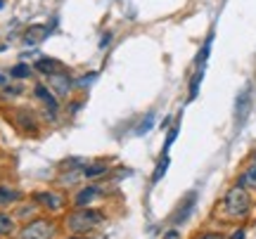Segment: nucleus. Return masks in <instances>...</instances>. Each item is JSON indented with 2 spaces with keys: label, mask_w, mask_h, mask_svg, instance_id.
Here are the masks:
<instances>
[{
  "label": "nucleus",
  "mask_w": 256,
  "mask_h": 239,
  "mask_svg": "<svg viewBox=\"0 0 256 239\" xmlns=\"http://www.w3.org/2000/svg\"><path fill=\"white\" fill-rule=\"evenodd\" d=\"M38 213H40V209L36 206V202H34L31 197H26L22 204L14 206V213H12V216L22 223H28V221H34V218H38Z\"/></svg>",
  "instance_id": "12"
},
{
  "label": "nucleus",
  "mask_w": 256,
  "mask_h": 239,
  "mask_svg": "<svg viewBox=\"0 0 256 239\" xmlns=\"http://www.w3.org/2000/svg\"><path fill=\"white\" fill-rule=\"evenodd\" d=\"M107 43H112V33H107V36L102 38V43H100V47H102V50L107 47Z\"/></svg>",
  "instance_id": "30"
},
{
  "label": "nucleus",
  "mask_w": 256,
  "mask_h": 239,
  "mask_svg": "<svg viewBox=\"0 0 256 239\" xmlns=\"http://www.w3.org/2000/svg\"><path fill=\"white\" fill-rule=\"evenodd\" d=\"M48 88L55 92L57 97H69L72 90L76 88V81L72 78V74H69L66 69H62V71H57V74L48 76Z\"/></svg>",
  "instance_id": "8"
},
{
  "label": "nucleus",
  "mask_w": 256,
  "mask_h": 239,
  "mask_svg": "<svg viewBox=\"0 0 256 239\" xmlns=\"http://www.w3.org/2000/svg\"><path fill=\"white\" fill-rule=\"evenodd\" d=\"M162 239H183V235H180L178 228H171V230H166L164 235H162Z\"/></svg>",
  "instance_id": "27"
},
{
  "label": "nucleus",
  "mask_w": 256,
  "mask_h": 239,
  "mask_svg": "<svg viewBox=\"0 0 256 239\" xmlns=\"http://www.w3.org/2000/svg\"><path fill=\"white\" fill-rule=\"evenodd\" d=\"M62 239H92L90 235H64Z\"/></svg>",
  "instance_id": "29"
},
{
  "label": "nucleus",
  "mask_w": 256,
  "mask_h": 239,
  "mask_svg": "<svg viewBox=\"0 0 256 239\" xmlns=\"http://www.w3.org/2000/svg\"><path fill=\"white\" fill-rule=\"evenodd\" d=\"M2 7H5V0H0V9H2Z\"/></svg>",
  "instance_id": "32"
},
{
  "label": "nucleus",
  "mask_w": 256,
  "mask_h": 239,
  "mask_svg": "<svg viewBox=\"0 0 256 239\" xmlns=\"http://www.w3.org/2000/svg\"><path fill=\"white\" fill-rule=\"evenodd\" d=\"M204 71L206 69H194V76L190 78V88H188V102H192L197 97V92H200V83L204 78Z\"/></svg>",
  "instance_id": "22"
},
{
  "label": "nucleus",
  "mask_w": 256,
  "mask_h": 239,
  "mask_svg": "<svg viewBox=\"0 0 256 239\" xmlns=\"http://www.w3.org/2000/svg\"><path fill=\"white\" fill-rule=\"evenodd\" d=\"M152 126H154V111H150L147 116H142L140 126L136 128V135H145L147 130H152Z\"/></svg>",
  "instance_id": "23"
},
{
  "label": "nucleus",
  "mask_w": 256,
  "mask_h": 239,
  "mask_svg": "<svg viewBox=\"0 0 256 239\" xmlns=\"http://www.w3.org/2000/svg\"><path fill=\"white\" fill-rule=\"evenodd\" d=\"M104 197V190H102L98 183H88L78 187L76 192L69 197V204L72 206H95V202H100Z\"/></svg>",
  "instance_id": "7"
},
{
  "label": "nucleus",
  "mask_w": 256,
  "mask_h": 239,
  "mask_svg": "<svg viewBox=\"0 0 256 239\" xmlns=\"http://www.w3.org/2000/svg\"><path fill=\"white\" fill-rule=\"evenodd\" d=\"M211 43H214V33H209L206 43L202 45V50L197 52V57H194V69H206V59H209V52H211Z\"/></svg>",
  "instance_id": "19"
},
{
  "label": "nucleus",
  "mask_w": 256,
  "mask_h": 239,
  "mask_svg": "<svg viewBox=\"0 0 256 239\" xmlns=\"http://www.w3.org/2000/svg\"><path fill=\"white\" fill-rule=\"evenodd\" d=\"M8 76H5V74H0V88H5V85H8Z\"/></svg>",
  "instance_id": "31"
},
{
  "label": "nucleus",
  "mask_w": 256,
  "mask_h": 239,
  "mask_svg": "<svg viewBox=\"0 0 256 239\" xmlns=\"http://www.w3.org/2000/svg\"><path fill=\"white\" fill-rule=\"evenodd\" d=\"M10 119H12L10 123H12L22 135H31V138L40 135V121H38L34 109H28V107H17V109H12Z\"/></svg>",
  "instance_id": "5"
},
{
  "label": "nucleus",
  "mask_w": 256,
  "mask_h": 239,
  "mask_svg": "<svg viewBox=\"0 0 256 239\" xmlns=\"http://www.w3.org/2000/svg\"><path fill=\"white\" fill-rule=\"evenodd\" d=\"M34 97L43 104V116H46L48 121H57V114H60V107H62V104H60V97L48 88L46 83H36V85H34Z\"/></svg>",
  "instance_id": "6"
},
{
  "label": "nucleus",
  "mask_w": 256,
  "mask_h": 239,
  "mask_svg": "<svg viewBox=\"0 0 256 239\" xmlns=\"http://www.w3.org/2000/svg\"><path fill=\"white\" fill-rule=\"evenodd\" d=\"M228 239H247V230L240 225V228H235V230L228 235Z\"/></svg>",
  "instance_id": "26"
},
{
  "label": "nucleus",
  "mask_w": 256,
  "mask_h": 239,
  "mask_svg": "<svg viewBox=\"0 0 256 239\" xmlns=\"http://www.w3.org/2000/svg\"><path fill=\"white\" fill-rule=\"evenodd\" d=\"M107 223V213L95 206H69V211L62 216L64 235H92Z\"/></svg>",
  "instance_id": "2"
},
{
  "label": "nucleus",
  "mask_w": 256,
  "mask_h": 239,
  "mask_svg": "<svg viewBox=\"0 0 256 239\" xmlns=\"http://www.w3.org/2000/svg\"><path fill=\"white\" fill-rule=\"evenodd\" d=\"M31 199L36 202V206L40 209L43 213L48 216H52V218H60L64 213L69 211V197L60 190H36V192H31Z\"/></svg>",
  "instance_id": "4"
},
{
  "label": "nucleus",
  "mask_w": 256,
  "mask_h": 239,
  "mask_svg": "<svg viewBox=\"0 0 256 239\" xmlns=\"http://www.w3.org/2000/svg\"><path fill=\"white\" fill-rule=\"evenodd\" d=\"M194 206H197V194H194V192L185 194V199H183L180 204H178V206H176L174 216H171V223H174V225H183V223L192 216Z\"/></svg>",
  "instance_id": "10"
},
{
  "label": "nucleus",
  "mask_w": 256,
  "mask_h": 239,
  "mask_svg": "<svg viewBox=\"0 0 256 239\" xmlns=\"http://www.w3.org/2000/svg\"><path fill=\"white\" fill-rule=\"evenodd\" d=\"M254 209V197L249 190H244L242 185H230L228 190L223 192V197L218 199L216 206V218L220 223H244L252 216Z\"/></svg>",
  "instance_id": "1"
},
{
  "label": "nucleus",
  "mask_w": 256,
  "mask_h": 239,
  "mask_svg": "<svg viewBox=\"0 0 256 239\" xmlns=\"http://www.w3.org/2000/svg\"><path fill=\"white\" fill-rule=\"evenodd\" d=\"M10 76H12V78H17V81L31 78V76H34V66L26 64V62H19V64H14L12 69H10Z\"/></svg>",
  "instance_id": "20"
},
{
  "label": "nucleus",
  "mask_w": 256,
  "mask_h": 239,
  "mask_svg": "<svg viewBox=\"0 0 256 239\" xmlns=\"http://www.w3.org/2000/svg\"><path fill=\"white\" fill-rule=\"evenodd\" d=\"M192 239H228V237L218 230H204V232H197Z\"/></svg>",
  "instance_id": "25"
},
{
  "label": "nucleus",
  "mask_w": 256,
  "mask_h": 239,
  "mask_svg": "<svg viewBox=\"0 0 256 239\" xmlns=\"http://www.w3.org/2000/svg\"><path fill=\"white\" fill-rule=\"evenodd\" d=\"M64 64L60 59H52V57H38L36 62H34V71L38 74H46V76H52L57 71H62Z\"/></svg>",
  "instance_id": "15"
},
{
  "label": "nucleus",
  "mask_w": 256,
  "mask_h": 239,
  "mask_svg": "<svg viewBox=\"0 0 256 239\" xmlns=\"http://www.w3.org/2000/svg\"><path fill=\"white\" fill-rule=\"evenodd\" d=\"M92 81H95V74H86L81 81H76V85H78V88H88Z\"/></svg>",
  "instance_id": "28"
},
{
  "label": "nucleus",
  "mask_w": 256,
  "mask_h": 239,
  "mask_svg": "<svg viewBox=\"0 0 256 239\" xmlns=\"http://www.w3.org/2000/svg\"><path fill=\"white\" fill-rule=\"evenodd\" d=\"M168 166H171V157H168V154H162V157H159V161H156V166H154V173H152V185L162 183V178L166 175Z\"/></svg>",
  "instance_id": "18"
},
{
  "label": "nucleus",
  "mask_w": 256,
  "mask_h": 239,
  "mask_svg": "<svg viewBox=\"0 0 256 239\" xmlns=\"http://www.w3.org/2000/svg\"><path fill=\"white\" fill-rule=\"evenodd\" d=\"M62 232V225L52 216H38L34 221L22 223V228L17 230L14 239H57V235Z\"/></svg>",
  "instance_id": "3"
},
{
  "label": "nucleus",
  "mask_w": 256,
  "mask_h": 239,
  "mask_svg": "<svg viewBox=\"0 0 256 239\" xmlns=\"http://www.w3.org/2000/svg\"><path fill=\"white\" fill-rule=\"evenodd\" d=\"M26 199L22 190L12 187V185H0V211H8V209H14L17 204H22Z\"/></svg>",
  "instance_id": "11"
},
{
  "label": "nucleus",
  "mask_w": 256,
  "mask_h": 239,
  "mask_svg": "<svg viewBox=\"0 0 256 239\" xmlns=\"http://www.w3.org/2000/svg\"><path fill=\"white\" fill-rule=\"evenodd\" d=\"M22 92H24V88H22V85H12V83H8V85H5V88H0V95H2V97H10V100H12V97H17V95H22Z\"/></svg>",
  "instance_id": "24"
},
{
  "label": "nucleus",
  "mask_w": 256,
  "mask_h": 239,
  "mask_svg": "<svg viewBox=\"0 0 256 239\" xmlns=\"http://www.w3.org/2000/svg\"><path fill=\"white\" fill-rule=\"evenodd\" d=\"M107 173H110V161H92V164L83 166V180L88 183H95Z\"/></svg>",
  "instance_id": "14"
},
{
  "label": "nucleus",
  "mask_w": 256,
  "mask_h": 239,
  "mask_svg": "<svg viewBox=\"0 0 256 239\" xmlns=\"http://www.w3.org/2000/svg\"><path fill=\"white\" fill-rule=\"evenodd\" d=\"M178 133H180V119H174L171 128H168V133H166V140H164V149H162V154H168V149H171V145L176 142Z\"/></svg>",
  "instance_id": "21"
},
{
  "label": "nucleus",
  "mask_w": 256,
  "mask_h": 239,
  "mask_svg": "<svg viewBox=\"0 0 256 239\" xmlns=\"http://www.w3.org/2000/svg\"><path fill=\"white\" fill-rule=\"evenodd\" d=\"M249 111H252V85H244L242 90H240L238 100H235V109H232V114H235V123H238V128L247 121Z\"/></svg>",
  "instance_id": "9"
},
{
  "label": "nucleus",
  "mask_w": 256,
  "mask_h": 239,
  "mask_svg": "<svg viewBox=\"0 0 256 239\" xmlns=\"http://www.w3.org/2000/svg\"><path fill=\"white\" fill-rule=\"evenodd\" d=\"M254 159H256V152H254Z\"/></svg>",
  "instance_id": "33"
},
{
  "label": "nucleus",
  "mask_w": 256,
  "mask_h": 239,
  "mask_svg": "<svg viewBox=\"0 0 256 239\" xmlns=\"http://www.w3.org/2000/svg\"><path fill=\"white\" fill-rule=\"evenodd\" d=\"M19 230L17 225V218L8 211H0V239H8V237H14Z\"/></svg>",
  "instance_id": "17"
},
{
  "label": "nucleus",
  "mask_w": 256,
  "mask_h": 239,
  "mask_svg": "<svg viewBox=\"0 0 256 239\" xmlns=\"http://www.w3.org/2000/svg\"><path fill=\"white\" fill-rule=\"evenodd\" d=\"M238 185H242V187H244V190H249V192H256V159L254 157H252V161H249V164L240 171Z\"/></svg>",
  "instance_id": "13"
},
{
  "label": "nucleus",
  "mask_w": 256,
  "mask_h": 239,
  "mask_svg": "<svg viewBox=\"0 0 256 239\" xmlns=\"http://www.w3.org/2000/svg\"><path fill=\"white\" fill-rule=\"evenodd\" d=\"M50 36V28L43 26V24H36V26H28V31L24 33V45L36 47L40 40H46Z\"/></svg>",
  "instance_id": "16"
}]
</instances>
